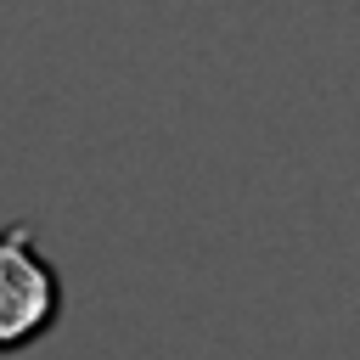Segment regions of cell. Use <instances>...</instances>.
Here are the masks:
<instances>
[{
  "label": "cell",
  "instance_id": "6da1fadb",
  "mask_svg": "<svg viewBox=\"0 0 360 360\" xmlns=\"http://www.w3.org/2000/svg\"><path fill=\"white\" fill-rule=\"evenodd\" d=\"M62 321V276L28 219L0 231V354L34 349Z\"/></svg>",
  "mask_w": 360,
  "mask_h": 360
}]
</instances>
